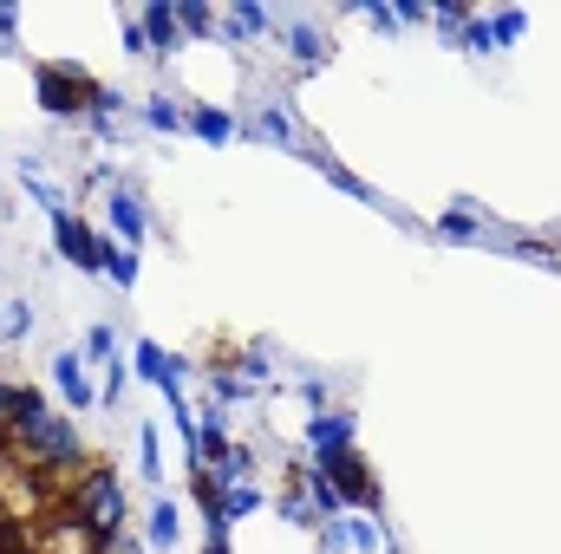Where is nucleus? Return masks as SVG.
I'll return each instance as SVG.
<instances>
[{
  "instance_id": "36",
  "label": "nucleus",
  "mask_w": 561,
  "mask_h": 554,
  "mask_svg": "<svg viewBox=\"0 0 561 554\" xmlns=\"http://www.w3.org/2000/svg\"><path fill=\"white\" fill-rule=\"evenodd\" d=\"M125 385H131V366H125V353L105 366V385H99V405H118L125 399Z\"/></svg>"
},
{
  "instance_id": "35",
  "label": "nucleus",
  "mask_w": 561,
  "mask_h": 554,
  "mask_svg": "<svg viewBox=\"0 0 561 554\" xmlns=\"http://www.w3.org/2000/svg\"><path fill=\"white\" fill-rule=\"evenodd\" d=\"M79 346H85V359H99V366H112V359H118V333H112V326H92Z\"/></svg>"
},
{
  "instance_id": "8",
  "label": "nucleus",
  "mask_w": 561,
  "mask_h": 554,
  "mask_svg": "<svg viewBox=\"0 0 561 554\" xmlns=\"http://www.w3.org/2000/svg\"><path fill=\"white\" fill-rule=\"evenodd\" d=\"M190 372H196V366H190V359H176V353H163L157 339H138V346H131V379L157 385L163 399H170V392H183V385H190Z\"/></svg>"
},
{
  "instance_id": "24",
  "label": "nucleus",
  "mask_w": 561,
  "mask_h": 554,
  "mask_svg": "<svg viewBox=\"0 0 561 554\" xmlns=\"http://www.w3.org/2000/svg\"><path fill=\"white\" fill-rule=\"evenodd\" d=\"M340 522H346V549H353V554H379V549H392V542H386V522H379V516H340Z\"/></svg>"
},
{
  "instance_id": "14",
  "label": "nucleus",
  "mask_w": 561,
  "mask_h": 554,
  "mask_svg": "<svg viewBox=\"0 0 561 554\" xmlns=\"http://www.w3.org/2000/svg\"><path fill=\"white\" fill-rule=\"evenodd\" d=\"M33 412H46V392H39V385H26V379H0V430L13 437Z\"/></svg>"
},
{
  "instance_id": "30",
  "label": "nucleus",
  "mask_w": 561,
  "mask_h": 554,
  "mask_svg": "<svg viewBox=\"0 0 561 554\" xmlns=\"http://www.w3.org/2000/svg\"><path fill=\"white\" fill-rule=\"evenodd\" d=\"M275 516H280V522H294V529H320V516H313V503L300 496V483L275 496Z\"/></svg>"
},
{
  "instance_id": "40",
  "label": "nucleus",
  "mask_w": 561,
  "mask_h": 554,
  "mask_svg": "<svg viewBox=\"0 0 561 554\" xmlns=\"http://www.w3.org/2000/svg\"><path fill=\"white\" fill-rule=\"evenodd\" d=\"M13 33H20V7L0 0V53H13Z\"/></svg>"
},
{
  "instance_id": "21",
  "label": "nucleus",
  "mask_w": 561,
  "mask_h": 554,
  "mask_svg": "<svg viewBox=\"0 0 561 554\" xmlns=\"http://www.w3.org/2000/svg\"><path fill=\"white\" fill-rule=\"evenodd\" d=\"M99 262H105V280H112V287H125V293L138 287V249H125V242H112V235H105Z\"/></svg>"
},
{
  "instance_id": "26",
  "label": "nucleus",
  "mask_w": 561,
  "mask_h": 554,
  "mask_svg": "<svg viewBox=\"0 0 561 554\" xmlns=\"http://www.w3.org/2000/svg\"><path fill=\"white\" fill-rule=\"evenodd\" d=\"M33 320H39V313H33V300H26V293H13V300L0 307V346H20V339L33 333Z\"/></svg>"
},
{
  "instance_id": "1",
  "label": "nucleus",
  "mask_w": 561,
  "mask_h": 554,
  "mask_svg": "<svg viewBox=\"0 0 561 554\" xmlns=\"http://www.w3.org/2000/svg\"><path fill=\"white\" fill-rule=\"evenodd\" d=\"M66 529H79L85 542L131 529V489H125L118 463H85L72 476V489H66Z\"/></svg>"
},
{
  "instance_id": "16",
  "label": "nucleus",
  "mask_w": 561,
  "mask_h": 554,
  "mask_svg": "<svg viewBox=\"0 0 561 554\" xmlns=\"http://www.w3.org/2000/svg\"><path fill=\"white\" fill-rule=\"evenodd\" d=\"M118 118H125V92H112V85H92V105H85V131L92 138H118Z\"/></svg>"
},
{
  "instance_id": "42",
  "label": "nucleus",
  "mask_w": 561,
  "mask_h": 554,
  "mask_svg": "<svg viewBox=\"0 0 561 554\" xmlns=\"http://www.w3.org/2000/svg\"><path fill=\"white\" fill-rule=\"evenodd\" d=\"M0 554H26V535H20L13 516H0Z\"/></svg>"
},
{
  "instance_id": "43",
  "label": "nucleus",
  "mask_w": 561,
  "mask_h": 554,
  "mask_svg": "<svg viewBox=\"0 0 561 554\" xmlns=\"http://www.w3.org/2000/svg\"><path fill=\"white\" fill-rule=\"evenodd\" d=\"M294 392H300V399H307V405H313V412H327V385H320V379H300V385H294Z\"/></svg>"
},
{
  "instance_id": "11",
  "label": "nucleus",
  "mask_w": 561,
  "mask_h": 554,
  "mask_svg": "<svg viewBox=\"0 0 561 554\" xmlns=\"http://www.w3.org/2000/svg\"><path fill=\"white\" fill-rule=\"evenodd\" d=\"M242 138H262V143H280V150H294V157H300V150H307V138H300V125H294V112H287V105H255V118H249V125H242Z\"/></svg>"
},
{
  "instance_id": "10",
  "label": "nucleus",
  "mask_w": 561,
  "mask_h": 554,
  "mask_svg": "<svg viewBox=\"0 0 561 554\" xmlns=\"http://www.w3.org/2000/svg\"><path fill=\"white\" fill-rule=\"evenodd\" d=\"M275 33H280V46H287V59L300 66V72H313V66H327V33L313 26V20H300V13H287V20H275Z\"/></svg>"
},
{
  "instance_id": "5",
  "label": "nucleus",
  "mask_w": 561,
  "mask_h": 554,
  "mask_svg": "<svg viewBox=\"0 0 561 554\" xmlns=\"http://www.w3.org/2000/svg\"><path fill=\"white\" fill-rule=\"evenodd\" d=\"M105 235L125 242V249H144V242H150V203H144V189L131 176H118V183L105 189Z\"/></svg>"
},
{
  "instance_id": "9",
  "label": "nucleus",
  "mask_w": 561,
  "mask_h": 554,
  "mask_svg": "<svg viewBox=\"0 0 561 554\" xmlns=\"http://www.w3.org/2000/svg\"><path fill=\"white\" fill-rule=\"evenodd\" d=\"M353 437H359V417L346 412V405H340V412L327 405V412L307 417V450H313V463H320V457H340V450H353Z\"/></svg>"
},
{
  "instance_id": "17",
  "label": "nucleus",
  "mask_w": 561,
  "mask_h": 554,
  "mask_svg": "<svg viewBox=\"0 0 561 554\" xmlns=\"http://www.w3.org/2000/svg\"><path fill=\"white\" fill-rule=\"evenodd\" d=\"M203 470H209V483H216V489H236V483H255V450H249V443L236 437V443H229V450H222L216 463H203Z\"/></svg>"
},
{
  "instance_id": "19",
  "label": "nucleus",
  "mask_w": 561,
  "mask_h": 554,
  "mask_svg": "<svg viewBox=\"0 0 561 554\" xmlns=\"http://www.w3.org/2000/svg\"><path fill=\"white\" fill-rule=\"evenodd\" d=\"M138 118L157 131V138H176V131H190V112H183L170 92H150V99L138 105Z\"/></svg>"
},
{
  "instance_id": "20",
  "label": "nucleus",
  "mask_w": 561,
  "mask_h": 554,
  "mask_svg": "<svg viewBox=\"0 0 561 554\" xmlns=\"http://www.w3.org/2000/svg\"><path fill=\"white\" fill-rule=\"evenodd\" d=\"M300 157H307V163H313V170H320V176H327L333 189H346V196H359V203H379V196H373V183H359V176H353V170H346L340 157H327V150H313V143H307Z\"/></svg>"
},
{
  "instance_id": "4",
  "label": "nucleus",
  "mask_w": 561,
  "mask_h": 554,
  "mask_svg": "<svg viewBox=\"0 0 561 554\" xmlns=\"http://www.w3.org/2000/svg\"><path fill=\"white\" fill-rule=\"evenodd\" d=\"M320 470L333 476V489L346 496V516H379V503H386V489H379V476H373V463L359 457V450H340V457H320Z\"/></svg>"
},
{
  "instance_id": "22",
  "label": "nucleus",
  "mask_w": 561,
  "mask_h": 554,
  "mask_svg": "<svg viewBox=\"0 0 561 554\" xmlns=\"http://www.w3.org/2000/svg\"><path fill=\"white\" fill-rule=\"evenodd\" d=\"M176 26H183V39H216L222 13H216L209 0H176Z\"/></svg>"
},
{
  "instance_id": "33",
  "label": "nucleus",
  "mask_w": 561,
  "mask_h": 554,
  "mask_svg": "<svg viewBox=\"0 0 561 554\" xmlns=\"http://www.w3.org/2000/svg\"><path fill=\"white\" fill-rule=\"evenodd\" d=\"M457 53H477V59L496 53V39H490V13H470V26L457 33Z\"/></svg>"
},
{
  "instance_id": "28",
  "label": "nucleus",
  "mask_w": 561,
  "mask_h": 554,
  "mask_svg": "<svg viewBox=\"0 0 561 554\" xmlns=\"http://www.w3.org/2000/svg\"><path fill=\"white\" fill-rule=\"evenodd\" d=\"M138 476L144 483H163V430L138 424Z\"/></svg>"
},
{
  "instance_id": "31",
  "label": "nucleus",
  "mask_w": 561,
  "mask_h": 554,
  "mask_svg": "<svg viewBox=\"0 0 561 554\" xmlns=\"http://www.w3.org/2000/svg\"><path fill=\"white\" fill-rule=\"evenodd\" d=\"M229 20H236L249 39H255V33H275V13H268L262 0H236V7H229Z\"/></svg>"
},
{
  "instance_id": "27",
  "label": "nucleus",
  "mask_w": 561,
  "mask_h": 554,
  "mask_svg": "<svg viewBox=\"0 0 561 554\" xmlns=\"http://www.w3.org/2000/svg\"><path fill=\"white\" fill-rule=\"evenodd\" d=\"M255 509H268V489H262V483H236V489H222V516H229V529L249 522Z\"/></svg>"
},
{
  "instance_id": "23",
  "label": "nucleus",
  "mask_w": 561,
  "mask_h": 554,
  "mask_svg": "<svg viewBox=\"0 0 561 554\" xmlns=\"http://www.w3.org/2000/svg\"><path fill=\"white\" fill-rule=\"evenodd\" d=\"M236 379H242L249 392H262V385L275 379V346H268V339H255V346H249V353L236 359Z\"/></svg>"
},
{
  "instance_id": "7",
  "label": "nucleus",
  "mask_w": 561,
  "mask_h": 554,
  "mask_svg": "<svg viewBox=\"0 0 561 554\" xmlns=\"http://www.w3.org/2000/svg\"><path fill=\"white\" fill-rule=\"evenodd\" d=\"M85 366H92L85 346H59V353L46 359V379H53V392H59L72 412H92V405H99V385L85 379Z\"/></svg>"
},
{
  "instance_id": "41",
  "label": "nucleus",
  "mask_w": 561,
  "mask_h": 554,
  "mask_svg": "<svg viewBox=\"0 0 561 554\" xmlns=\"http://www.w3.org/2000/svg\"><path fill=\"white\" fill-rule=\"evenodd\" d=\"M392 13H399V26H424V20H431L424 0H392Z\"/></svg>"
},
{
  "instance_id": "12",
  "label": "nucleus",
  "mask_w": 561,
  "mask_h": 554,
  "mask_svg": "<svg viewBox=\"0 0 561 554\" xmlns=\"http://www.w3.org/2000/svg\"><path fill=\"white\" fill-rule=\"evenodd\" d=\"M144 549L150 554L183 549V503H176V496H157V503H150V516H144Z\"/></svg>"
},
{
  "instance_id": "3",
  "label": "nucleus",
  "mask_w": 561,
  "mask_h": 554,
  "mask_svg": "<svg viewBox=\"0 0 561 554\" xmlns=\"http://www.w3.org/2000/svg\"><path fill=\"white\" fill-rule=\"evenodd\" d=\"M92 72L85 66H72V59H39L33 66V99H39V112L46 118H85V105H92Z\"/></svg>"
},
{
  "instance_id": "2",
  "label": "nucleus",
  "mask_w": 561,
  "mask_h": 554,
  "mask_svg": "<svg viewBox=\"0 0 561 554\" xmlns=\"http://www.w3.org/2000/svg\"><path fill=\"white\" fill-rule=\"evenodd\" d=\"M13 450L33 463V470H85L92 457H85V437H79V417L59 412V405H46V412H33L20 430H13Z\"/></svg>"
},
{
  "instance_id": "13",
  "label": "nucleus",
  "mask_w": 561,
  "mask_h": 554,
  "mask_svg": "<svg viewBox=\"0 0 561 554\" xmlns=\"http://www.w3.org/2000/svg\"><path fill=\"white\" fill-rule=\"evenodd\" d=\"M144 39H150V59H170L183 53V26H176V0H144Z\"/></svg>"
},
{
  "instance_id": "32",
  "label": "nucleus",
  "mask_w": 561,
  "mask_h": 554,
  "mask_svg": "<svg viewBox=\"0 0 561 554\" xmlns=\"http://www.w3.org/2000/svg\"><path fill=\"white\" fill-rule=\"evenodd\" d=\"M431 26H437L450 46H457V33L470 26V7H463V0H437V7H431Z\"/></svg>"
},
{
  "instance_id": "25",
  "label": "nucleus",
  "mask_w": 561,
  "mask_h": 554,
  "mask_svg": "<svg viewBox=\"0 0 561 554\" xmlns=\"http://www.w3.org/2000/svg\"><path fill=\"white\" fill-rule=\"evenodd\" d=\"M483 229H490L483 209H444V216H437V235H444V242H483Z\"/></svg>"
},
{
  "instance_id": "34",
  "label": "nucleus",
  "mask_w": 561,
  "mask_h": 554,
  "mask_svg": "<svg viewBox=\"0 0 561 554\" xmlns=\"http://www.w3.org/2000/svg\"><path fill=\"white\" fill-rule=\"evenodd\" d=\"M85 554H150V549H144L138 529H118V535H92V542H85Z\"/></svg>"
},
{
  "instance_id": "15",
  "label": "nucleus",
  "mask_w": 561,
  "mask_h": 554,
  "mask_svg": "<svg viewBox=\"0 0 561 554\" xmlns=\"http://www.w3.org/2000/svg\"><path fill=\"white\" fill-rule=\"evenodd\" d=\"M20 183H26V196H33V209H39L46 222H59V216H72V209H66V189H59V183H46V170H39V157H20Z\"/></svg>"
},
{
  "instance_id": "29",
  "label": "nucleus",
  "mask_w": 561,
  "mask_h": 554,
  "mask_svg": "<svg viewBox=\"0 0 561 554\" xmlns=\"http://www.w3.org/2000/svg\"><path fill=\"white\" fill-rule=\"evenodd\" d=\"M523 33H529V13H523V7H496V13H490V39H496V53H503V46H523Z\"/></svg>"
},
{
  "instance_id": "37",
  "label": "nucleus",
  "mask_w": 561,
  "mask_h": 554,
  "mask_svg": "<svg viewBox=\"0 0 561 554\" xmlns=\"http://www.w3.org/2000/svg\"><path fill=\"white\" fill-rule=\"evenodd\" d=\"M118 39H125V53H138V59H150V39H144V20H138V13H125V7H118Z\"/></svg>"
},
{
  "instance_id": "18",
  "label": "nucleus",
  "mask_w": 561,
  "mask_h": 554,
  "mask_svg": "<svg viewBox=\"0 0 561 554\" xmlns=\"http://www.w3.org/2000/svg\"><path fill=\"white\" fill-rule=\"evenodd\" d=\"M190 131L222 150L229 138H242V118H236V112H222V105H190Z\"/></svg>"
},
{
  "instance_id": "6",
  "label": "nucleus",
  "mask_w": 561,
  "mask_h": 554,
  "mask_svg": "<svg viewBox=\"0 0 561 554\" xmlns=\"http://www.w3.org/2000/svg\"><path fill=\"white\" fill-rule=\"evenodd\" d=\"M99 249H105V229H92V222H85L79 209L53 222V255H59V262H72L79 275H105V262H99Z\"/></svg>"
},
{
  "instance_id": "39",
  "label": "nucleus",
  "mask_w": 561,
  "mask_h": 554,
  "mask_svg": "<svg viewBox=\"0 0 561 554\" xmlns=\"http://www.w3.org/2000/svg\"><path fill=\"white\" fill-rule=\"evenodd\" d=\"M313 542H320V554H353V549H346V522H320V529H313Z\"/></svg>"
},
{
  "instance_id": "38",
  "label": "nucleus",
  "mask_w": 561,
  "mask_h": 554,
  "mask_svg": "<svg viewBox=\"0 0 561 554\" xmlns=\"http://www.w3.org/2000/svg\"><path fill=\"white\" fill-rule=\"evenodd\" d=\"M359 13H366V26H379V33H386V39H392V33H399V13H392V7H386V0H359Z\"/></svg>"
}]
</instances>
